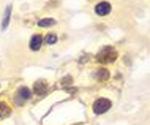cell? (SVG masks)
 <instances>
[{
  "mask_svg": "<svg viewBox=\"0 0 150 125\" xmlns=\"http://www.w3.org/2000/svg\"><path fill=\"white\" fill-rule=\"evenodd\" d=\"M109 11H111V3H108V2H101L95 6V13L98 16H106L109 14Z\"/></svg>",
  "mask_w": 150,
  "mask_h": 125,
  "instance_id": "cell-4",
  "label": "cell"
},
{
  "mask_svg": "<svg viewBox=\"0 0 150 125\" xmlns=\"http://www.w3.org/2000/svg\"><path fill=\"white\" fill-rule=\"evenodd\" d=\"M109 78V71L108 70H98L96 71V79H100V81H106Z\"/></svg>",
  "mask_w": 150,
  "mask_h": 125,
  "instance_id": "cell-8",
  "label": "cell"
},
{
  "mask_svg": "<svg viewBox=\"0 0 150 125\" xmlns=\"http://www.w3.org/2000/svg\"><path fill=\"white\" fill-rule=\"evenodd\" d=\"M115 59H117V51L111 46L103 48L96 54V62H100V63H112Z\"/></svg>",
  "mask_w": 150,
  "mask_h": 125,
  "instance_id": "cell-1",
  "label": "cell"
},
{
  "mask_svg": "<svg viewBox=\"0 0 150 125\" xmlns=\"http://www.w3.org/2000/svg\"><path fill=\"white\" fill-rule=\"evenodd\" d=\"M10 8H6V14H5V19H3V24H2V29H6L8 26V21H10Z\"/></svg>",
  "mask_w": 150,
  "mask_h": 125,
  "instance_id": "cell-10",
  "label": "cell"
},
{
  "mask_svg": "<svg viewBox=\"0 0 150 125\" xmlns=\"http://www.w3.org/2000/svg\"><path fill=\"white\" fill-rule=\"evenodd\" d=\"M55 21L54 19H41V21L38 22V26L40 27H49V26H54Z\"/></svg>",
  "mask_w": 150,
  "mask_h": 125,
  "instance_id": "cell-9",
  "label": "cell"
},
{
  "mask_svg": "<svg viewBox=\"0 0 150 125\" xmlns=\"http://www.w3.org/2000/svg\"><path fill=\"white\" fill-rule=\"evenodd\" d=\"M29 97H30V90L27 87H19V90L16 92V95H14V100H16V104H24L25 103V100H29Z\"/></svg>",
  "mask_w": 150,
  "mask_h": 125,
  "instance_id": "cell-3",
  "label": "cell"
},
{
  "mask_svg": "<svg viewBox=\"0 0 150 125\" xmlns=\"http://www.w3.org/2000/svg\"><path fill=\"white\" fill-rule=\"evenodd\" d=\"M55 41H57V35H54V33H49V35H47V37H46V43H49V44H54Z\"/></svg>",
  "mask_w": 150,
  "mask_h": 125,
  "instance_id": "cell-11",
  "label": "cell"
},
{
  "mask_svg": "<svg viewBox=\"0 0 150 125\" xmlns=\"http://www.w3.org/2000/svg\"><path fill=\"white\" fill-rule=\"evenodd\" d=\"M109 108H111V102L108 98H98L95 103H93V112L95 114H103L106 112Z\"/></svg>",
  "mask_w": 150,
  "mask_h": 125,
  "instance_id": "cell-2",
  "label": "cell"
},
{
  "mask_svg": "<svg viewBox=\"0 0 150 125\" xmlns=\"http://www.w3.org/2000/svg\"><path fill=\"white\" fill-rule=\"evenodd\" d=\"M41 43H43L41 35H33L32 40H30V49L32 51H38L40 48H41Z\"/></svg>",
  "mask_w": 150,
  "mask_h": 125,
  "instance_id": "cell-6",
  "label": "cell"
},
{
  "mask_svg": "<svg viewBox=\"0 0 150 125\" xmlns=\"http://www.w3.org/2000/svg\"><path fill=\"white\" fill-rule=\"evenodd\" d=\"M11 112V109H10V106H8L6 103H3V102H0V119L2 117H6L8 114Z\"/></svg>",
  "mask_w": 150,
  "mask_h": 125,
  "instance_id": "cell-7",
  "label": "cell"
},
{
  "mask_svg": "<svg viewBox=\"0 0 150 125\" xmlns=\"http://www.w3.org/2000/svg\"><path fill=\"white\" fill-rule=\"evenodd\" d=\"M33 90L36 95H44L47 92V82L46 81H36L33 86Z\"/></svg>",
  "mask_w": 150,
  "mask_h": 125,
  "instance_id": "cell-5",
  "label": "cell"
}]
</instances>
